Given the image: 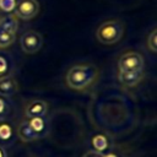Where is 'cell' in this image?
Returning <instances> with one entry per match:
<instances>
[{
    "label": "cell",
    "mask_w": 157,
    "mask_h": 157,
    "mask_svg": "<svg viewBox=\"0 0 157 157\" xmlns=\"http://www.w3.org/2000/svg\"><path fill=\"white\" fill-rule=\"evenodd\" d=\"M98 77V69L92 64H77L71 66L65 76L67 87L75 91H82L93 85Z\"/></svg>",
    "instance_id": "obj_1"
},
{
    "label": "cell",
    "mask_w": 157,
    "mask_h": 157,
    "mask_svg": "<svg viewBox=\"0 0 157 157\" xmlns=\"http://www.w3.org/2000/svg\"><path fill=\"white\" fill-rule=\"evenodd\" d=\"M124 33V26L119 20H108L101 23L96 31V38L102 44H114L119 42Z\"/></svg>",
    "instance_id": "obj_2"
},
{
    "label": "cell",
    "mask_w": 157,
    "mask_h": 157,
    "mask_svg": "<svg viewBox=\"0 0 157 157\" xmlns=\"http://www.w3.org/2000/svg\"><path fill=\"white\" fill-rule=\"evenodd\" d=\"M144 58L137 52H128L118 60L119 71H141L144 70Z\"/></svg>",
    "instance_id": "obj_3"
},
{
    "label": "cell",
    "mask_w": 157,
    "mask_h": 157,
    "mask_svg": "<svg viewBox=\"0 0 157 157\" xmlns=\"http://www.w3.org/2000/svg\"><path fill=\"white\" fill-rule=\"evenodd\" d=\"M20 45H21V49L26 54H34L42 48L43 38L40 33L36 31H27L21 36Z\"/></svg>",
    "instance_id": "obj_4"
},
{
    "label": "cell",
    "mask_w": 157,
    "mask_h": 157,
    "mask_svg": "<svg viewBox=\"0 0 157 157\" xmlns=\"http://www.w3.org/2000/svg\"><path fill=\"white\" fill-rule=\"evenodd\" d=\"M15 16L20 20L28 21L36 17L39 12V4L37 0H20L15 6Z\"/></svg>",
    "instance_id": "obj_5"
},
{
    "label": "cell",
    "mask_w": 157,
    "mask_h": 157,
    "mask_svg": "<svg viewBox=\"0 0 157 157\" xmlns=\"http://www.w3.org/2000/svg\"><path fill=\"white\" fill-rule=\"evenodd\" d=\"M48 109L47 102L42 99H33L31 101L26 108H25V115L26 118H37V117H44Z\"/></svg>",
    "instance_id": "obj_6"
},
{
    "label": "cell",
    "mask_w": 157,
    "mask_h": 157,
    "mask_svg": "<svg viewBox=\"0 0 157 157\" xmlns=\"http://www.w3.org/2000/svg\"><path fill=\"white\" fill-rule=\"evenodd\" d=\"M17 135L21 141L23 142H31L37 139H39L42 135L33 130V128L29 125L28 120H22L17 126Z\"/></svg>",
    "instance_id": "obj_7"
},
{
    "label": "cell",
    "mask_w": 157,
    "mask_h": 157,
    "mask_svg": "<svg viewBox=\"0 0 157 157\" xmlns=\"http://www.w3.org/2000/svg\"><path fill=\"white\" fill-rule=\"evenodd\" d=\"M118 78L123 85H125L128 87H132V86H136L139 82H141V80L144 78V70H141V71H119Z\"/></svg>",
    "instance_id": "obj_8"
},
{
    "label": "cell",
    "mask_w": 157,
    "mask_h": 157,
    "mask_svg": "<svg viewBox=\"0 0 157 157\" xmlns=\"http://www.w3.org/2000/svg\"><path fill=\"white\" fill-rule=\"evenodd\" d=\"M17 82L12 76H2L0 77V96L11 97L17 92Z\"/></svg>",
    "instance_id": "obj_9"
},
{
    "label": "cell",
    "mask_w": 157,
    "mask_h": 157,
    "mask_svg": "<svg viewBox=\"0 0 157 157\" xmlns=\"http://www.w3.org/2000/svg\"><path fill=\"white\" fill-rule=\"evenodd\" d=\"M18 28V18L15 15H6L0 18V29L16 33Z\"/></svg>",
    "instance_id": "obj_10"
},
{
    "label": "cell",
    "mask_w": 157,
    "mask_h": 157,
    "mask_svg": "<svg viewBox=\"0 0 157 157\" xmlns=\"http://www.w3.org/2000/svg\"><path fill=\"white\" fill-rule=\"evenodd\" d=\"M91 144H92L94 151L102 153L108 147V139L104 135H94L91 140Z\"/></svg>",
    "instance_id": "obj_11"
},
{
    "label": "cell",
    "mask_w": 157,
    "mask_h": 157,
    "mask_svg": "<svg viewBox=\"0 0 157 157\" xmlns=\"http://www.w3.org/2000/svg\"><path fill=\"white\" fill-rule=\"evenodd\" d=\"M16 38V33H11L7 31L0 29V48H7L10 47Z\"/></svg>",
    "instance_id": "obj_12"
},
{
    "label": "cell",
    "mask_w": 157,
    "mask_h": 157,
    "mask_svg": "<svg viewBox=\"0 0 157 157\" xmlns=\"http://www.w3.org/2000/svg\"><path fill=\"white\" fill-rule=\"evenodd\" d=\"M28 123H29V125L33 128V130L34 131H37L38 134H43V131L45 130V128H47V125H45V121H44V119H43V117H37V118H31L29 120H28Z\"/></svg>",
    "instance_id": "obj_13"
},
{
    "label": "cell",
    "mask_w": 157,
    "mask_h": 157,
    "mask_svg": "<svg viewBox=\"0 0 157 157\" xmlns=\"http://www.w3.org/2000/svg\"><path fill=\"white\" fill-rule=\"evenodd\" d=\"M11 112V105L10 102L7 101L6 97L0 96V119L6 118Z\"/></svg>",
    "instance_id": "obj_14"
},
{
    "label": "cell",
    "mask_w": 157,
    "mask_h": 157,
    "mask_svg": "<svg viewBox=\"0 0 157 157\" xmlns=\"http://www.w3.org/2000/svg\"><path fill=\"white\" fill-rule=\"evenodd\" d=\"M146 44H147V48L151 50V52H156L157 50V31L156 28H153L151 31V33L147 36V40H146Z\"/></svg>",
    "instance_id": "obj_15"
},
{
    "label": "cell",
    "mask_w": 157,
    "mask_h": 157,
    "mask_svg": "<svg viewBox=\"0 0 157 157\" xmlns=\"http://www.w3.org/2000/svg\"><path fill=\"white\" fill-rule=\"evenodd\" d=\"M17 0H0V10L4 12H11L15 10Z\"/></svg>",
    "instance_id": "obj_16"
},
{
    "label": "cell",
    "mask_w": 157,
    "mask_h": 157,
    "mask_svg": "<svg viewBox=\"0 0 157 157\" xmlns=\"http://www.w3.org/2000/svg\"><path fill=\"white\" fill-rule=\"evenodd\" d=\"M11 134H12V131H11V128L9 124H5V123L0 124V139L7 140V139H10Z\"/></svg>",
    "instance_id": "obj_17"
},
{
    "label": "cell",
    "mask_w": 157,
    "mask_h": 157,
    "mask_svg": "<svg viewBox=\"0 0 157 157\" xmlns=\"http://www.w3.org/2000/svg\"><path fill=\"white\" fill-rule=\"evenodd\" d=\"M9 69V61L5 56L0 55V77H2L5 75V72Z\"/></svg>",
    "instance_id": "obj_18"
},
{
    "label": "cell",
    "mask_w": 157,
    "mask_h": 157,
    "mask_svg": "<svg viewBox=\"0 0 157 157\" xmlns=\"http://www.w3.org/2000/svg\"><path fill=\"white\" fill-rule=\"evenodd\" d=\"M83 157H103V155H102L101 152H97V151H94V150H91V151H87V152L83 155Z\"/></svg>",
    "instance_id": "obj_19"
},
{
    "label": "cell",
    "mask_w": 157,
    "mask_h": 157,
    "mask_svg": "<svg viewBox=\"0 0 157 157\" xmlns=\"http://www.w3.org/2000/svg\"><path fill=\"white\" fill-rule=\"evenodd\" d=\"M0 157H7V152L2 146H0Z\"/></svg>",
    "instance_id": "obj_20"
},
{
    "label": "cell",
    "mask_w": 157,
    "mask_h": 157,
    "mask_svg": "<svg viewBox=\"0 0 157 157\" xmlns=\"http://www.w3.org/2000/svg\"><path fill=\"white\" fill-rule=\"evenodd\" d=\"M103 157H118V156H115L114 153H108V155H105V156H103Z\"/></svg>",
    "instance_id": "obj_21"
}]
</instances>
